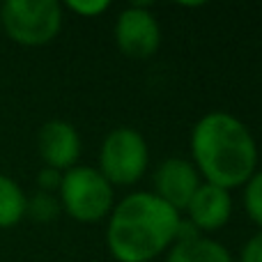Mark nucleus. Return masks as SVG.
<instances>
[{
  "label": "nucleus",
  "mask_w": 262,
  "mask_h": 262,
  "mask_svg": "<svg viewBox=\"0 0 262 262\" xmlns=\"http://www.w3.org/2000/svg\"><path fill=\"white\" fill-rule=\"evenodd\" d=\"M115 44L127 58L145 60L157 53L161 44V28L147 5L134 3L122 9L115 21Z\"/></svg>",
  "instance_id": "obj_6"
},
{
  "label": "nucleus",
  "mask_w": 262,
  "mask_h": 262,
  "mask_svg": "<svg viewBox=\"0 0 262 262\" xmlns=\"http://www.w3.org/2000/svg\"><path fill=\"white\" fill-rule=\"evenodd\" d=\"M149 149L145 138L136 129L120 127L104 138L97 170L111 186H131L145 175Z\"/></svg>",
  "instance_id": "obj_5"
},
{
  "label": "nucleus",
  "mask_w": 262,
  "mask_h": 262,
  "mask_svg": "<svg viewBox=\"0 0 262 262\" xmlns=\"http://www.w3.org/2000/svg\"><path fill=\"white\" fill-rule=\"evenodd\" d=\"M244 209L251 216V221H255L262 228V170L255 172L244 189Z\"/></svg>",
  "instance_id": "obj_13"
},
{
  "label": "nucleus",
  "mask_w": 262,
  "mask_h": 262,
  "mask_svg": "<svg viewBox=\"0 0 262 262\" xmlns=\"http://www.w3.org/2000/svg\"><path fill=\"white\" fill-rule=\"evenodd\" d=\"M166 262H232V258L223 244L200 235L193 239L175 242Z\"/></svg>",
  "instance_id": "obj_10"
},
{
  "label": "nucleus",
  "mask_w": 262,
  "mask_h": 262,
  "mask_svg": "<svg viewBox=\"0 0 262 262\" xmlns=\"http://www.w3.org/2000/svg\"><path fill=\"white\" fill-rule=\"evenodd\" d=\"M186 212H189V221L193 223L200 232L219 230V228L226 226L232 214L230 193H228L226 189H221V186L203 182V184L198 186V191L193 193V198H191Z\"/></svg>",
  "instance_id": "obj_9"
},
{
  "label": "nucleus",
  "mask_w": 262,
  "mask_h": 262,
  "mask_svg": "<svg viewBox=\"0 0 262 262\" xmlns=\"http://www.w3.org/2000/svg\"><path fill=\"white\" fill-rule=\"evenodd\" d=\"M64 7L78 16H99L111 7V3L108 0H67Z\"/></svg>",
  "instance_id": "obj_14"
},
{
  "label": "nucleus",
  "mask_w": 262,
  "mask_h": 262,
  "mask_svg": "<svg viewBox=\"0 0 262 262\" xmlns=\"http://www.w3.org/2000/svg\"><path fill=\"white\" fill-rule=\"evenodd\" d=\"M0 28L21 46H44L62 28L58 0H7L0 5Z\"/></svg>",
  "instance_id": "obj_3"
},
{
  "label": "nucleus",
  "mask_w": 262,
  "mask_h": 262,
  "mask_svg": "<svg viewBox=\"0 0 262 262\" xmlns=\"http://www.w3.org/2000/svg\"><path fill=\"white\" fill-rule=\"evenodd\" d=\"M200 184H203L200 172L195 170L193 163L186 161V159L172 157L161 161V166L157 168L152 193L175 212H182V209L189 207L191 198H193Z\"/></svg>",
  "instance_id": "obj_7"
},
{
  "label": "nucleus",
  "mask_w": 262,
  "mask_h": 262,
  "mask_svg": "<svg viewBox=\"0 0 262 262\" xmlns=\"http://www.w3.org/2000/svg\"><path fill=\"white\" fill-rule=\"evenodd\" d=\"M37 184H39L41 193H53V191H58L60 184H62V172L55 170V168L44 166L39 170V175H37Z\"/></svg>",
  "instance_id": "obj_15"
},
{
  "label": "nucleus",
  "mask_w": 262,
  "mask_h": 262,
  "mask_svg": "<svg viewBox=\"0 0 262 262\" xmlns=\"http://www.w3.org/2000/svg\"><path fill=\"white\" fill-rule=\"evenodd\" d=\"M26 214H30V216L39 223H49L60 214V200L55 198L53 193H41L39 191L37 195H32V198L28 200Z\"/></svg>",
  "instance_id": "obj_12"
},
{
  "label": "nucleus",
  "mask_w": 262,
  "mask_h": 262,
  "mask_svg": "<svg viewBox=\"0 0 262 262\" xmlns=\"http://www.w3.org/2000/svg\"><path fill=\"white\" fill-rule=\"evenodd\" d=\"M239 262H262V232H258L255 237H251V239L244 244Z\"/></svg>",
  "instance_id": "obj_16"
},
{
  "label": "nucleus",
  "mask_w": 262,
  "mask_h": 262,
  "mask_svg": "<svg viewBox=\"0 0 262 262\" xmlns=\"http://www.w3.org/2000/svg\"><path fill=\"white\" fill-rule=\"evenodd\" d=\"M60 207L81 223H97L113 212V186L97 168L74 166L62 172Z\"/></svg>",
  "instance_id": "obj_4"
},
{
  "label": "nucleus",
  "mask_w": 262,
  "mask_h": 262,
  "mask_svg": "<svg viewBox=\"0 0 262 262\" xmlns=\"http://www.w3.org/2000/svg\"><path fill=\"white\" fill-rule=\"evenodd\" d=\"M180 212L152 191H138L120 200L111 212L106 242L118 262H149L175 244Z\"/></svg>",
  "instance_id": "obj_2"
},
{
  "label": "nucleus",
  "mask_w": 262,
  "mask_h": 262,
  "mask_svg": "<svg viewBox=\"0 0 262 262\" xmlns=\"http://www.w3.org/2000/svg\"><path fill=\"white\" fill-rule=\"evenodd\" d=\"M28 198L12 177L0 172V228H14L26 216Z\"/></svg>",
  "instance_id": "obj_11"
},
{
  "label": "nucleus",
  "mask_w": 262,
  "mask_h": 262,
  "mask_svg": "<svg viewBox=\"0 0 262 262\" xmlns=\"http://www.w3.org/2000/svg\"><path fill=\"white\" fill-rule=\"evenodd\" d=\"M37 149L46 166L64 172L76 166L81 157V136L74 124L64 120H51L39 129Z\"/></svg>",
  "instance_id": "obj_8"
},
{
  "label": "nucleus",
  "mask_w": 262,
  "mask_h": 262,
  "mask_svg": "<svg viewBox=\"0 0 262 262\" xmlns=\"http://www.w3.org/2000/svg\"><path fill=\"white\" fill-rule=\"evenodd\" d=\"M193 166L207 184L230 191L255 175L258 145L253 134L235 115L214 111L198 120L191 134Z\"/></svg>",
  "instance_id": "obj_1"
}]
</instances>
